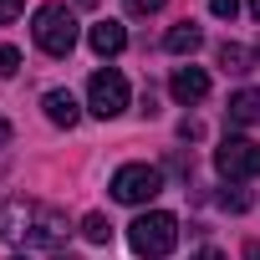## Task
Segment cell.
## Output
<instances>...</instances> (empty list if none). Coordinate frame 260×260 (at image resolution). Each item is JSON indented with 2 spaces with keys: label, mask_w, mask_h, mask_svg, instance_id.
Masks as SVG:
<instances>
[{
  "label": "cell",
  "mask_w": 260,
  "mask_h": 260,
  "mask_svg": "<svg viewBox=\"0 0 260 260\" xmlns=\"http://www.w3.org/2000/svg\"><path fill=\"white\" fill-rule=\"evenodd\" d=\"M158 189H164V174L153 164H122L112 174V199L117 204H148Z\"/></svg>",
  "instance_id": "obj_4"
},
{
  "label": "cell",
  "mask_w": 260,
  "mask_h": 260,
  "mask_svg": "<svg viewBox=\"0 0 260 260\" xmlns=\"http://www.w3.org/2000/svg\"><path fill=\"white\" fill-rule=\"evenodd\" d=\"M82 235H87L92 245H107V240H112V219H107V214H87V219H82Z\"/></svg>",
  "instance_id": "obj_12"
},
{
  "label": "cell",
  "mask_w": 260,
  "mask_h": 260,
  "mask_svg": "<svg viewBox=\"0 0 260 260\" xmlns=\"http://www.w3.org/2000/svg\"><path fill=\"white\" fill-rule=\"evenodd\" d=\"M255 61H260V46H255Z\"/></svg>",
  "instance_id": "obj_24"
},
{
  "label": "cell",
  "mask_w": 260,
  "mask_h": 260,
  "mask_svg": "<svg viewBox=\"0 0 260 260\" xmlns=\"http://www.w3.org/2000/svg\"><path fill=\"white\" fill-rule=\"evenodd\" d=\"M194 260H224V255H219V250H199Z\"/></svg>",
  "instance_id": "obj_19"
},
{
  "label": "cell",
  "mask_w": 260,
  "mask_h": 260,
  "mask_svg": "<svg viewBox=\"0 0 260 260\" xmlns=\"http://www.w3.org/2000/svg\"><path fill=\"white\" fill-rule=\"evenodd\" d=\"M31 36H36V46L46 56H72V46H77V16L67 6H41Z\"/></svg>",
  "instance_id": "obj_3"
},
{
  "label": "cell",
  "mask_w": 260,
  "mask_h": 260,
  "mask_svg": "<svg viewBox=\"0 0 260 260\" xmlns=\"http://www.w3.org/2000/svg\"><path fill=\"white\" fill-rule=\"evenodd\" d=\"M219 204H224V209H235V214H245V209H250V194H245V189H224V194H219Z\"/></svg>",
  "instance_id": "obj_14"
},
{
  "label": "cell",
  "mask_w": 260,
  "mask_h": 260,
  "mask_svg": "<svg viewBox=\"0 0 260 260\" xmlns=\"http://www.w3.org/2000/svg\"><path fill=\"white\" fill-rule=\"evenodd\" d=\"M87 41H92V51H97V56H117V51L127 46V31H122L117 21H97Z\"/></svg>",
  "instance_id": "obj_9"
},
{
  "label": "cell",
  "mask_w": 260,
  "mask_h": 260,
  "mask_svg": "<svg viewBox=\"0 0 260 260\" xmlns=\"http://www.w3.org/2000/svg\"><path fill=\"white\" fill-rule=\"evenodd\" d=\"M122 6L133 11V16H158V11L169 6V0H122Z\"/></svg>",
  "instance_id": "obj_15"
},
{
  "label": "cell",
  "mask_w": 260,
  "mask_h": 260,
  "mask_svg": "<svg viewBox=\"0 0 260 260\" xmlns=\"http://www.w3.org/2000/svg\"><path fill=\"white\" fill-rule=\"evenodd\" d=\"M245 260H260V245H245Z\"/></svg>",
  "instance_id": "obj_21"
},
{
  "label": "cell",
  "mask_w": 260,
  "mask_h": 260,
  "mask_svg": "<svg viewBox=\"0 0 260 260\" xmlns=\"http://www.w3.org/2000/svg\"><path fill=\"white\" fill-rule=\"evenodd\" d=\"M127 245H133L143 260H164L179 245V219L169 209H148V214H138L133 224H127Z\"/></svg>",
  "instance_id": "obj_2"
},
{
  "label": "cell",
  "mask_w": 260,
  "mask_h": 260,
  "mask_svg": "<svg viewBox=\"0 0 260 260\" xmlns=\"http://www.w3.org/2000/svg\"><path fill=\"white\" fill-rule=\"evenodd\" d=\"M87 107L97 112V117H117L122 107H127V77L122 72H92V82H87Z\"/></svg>",
  "instance_id": "obj_6"
},
{
  "label": "cell",
  "mask_w": 260,
  "mask_h": 260,
  "mask_svg": "<svg viewBox=\"0 0 260 260\" xmlns=\"http://www.w3.org/2000/svg\"><path fill=\"white\" fill-rule=\"evenodd\" d=\"M209 11H214L219 21H235V16H240V0H209Z\"/></svg>",
  "instance_id": "obj_17"
},
{
  "label": "cell",
  "mask_w": 260,
  "mask_h": 260,
  "mask_svg": "<svg viewBox=\"0 0 260 260\" xmlns=\"http://www.w3.org/2000/svg\"><path fill=\"white\" fill-rule=\"evenodd\" d=\"M16 67H21V51L16 46H0V77H16Z\"/></svg>",
  "instance_id": "obj_16"
},
{
  "label": "cell",
  "mask_w": 260,
  "mask_h": 260,
  "mask_svg": "<svg viewBox=\"0 0 260 260\" xmlns=\"http://www.w3.org/2000/svg\"><path fill=\"white\" fill-rule=\"evenodd\" d=\"M0 143H11V122L6 117H0Z\"/></svg>",
  "instance_id": "obj_20"
},
{
  "label": "cell",
  "mask_w": 260,
  "mask_h": 260,
  "mask_svg": "<svg viewBox=\"0 0 260 260\" xmlns=\"http://www.w3.org/2000/svg\"><path fill=\"white\" fill-rule=\"evenodd\" d=\"M11 260H31V255H11Z\"/></svg>",
  "instance_id": "obj_23"
},
{
  "label": "cell",
  "mask_w": 260,
  "mask_h": 260,
  "mask_svg": "<svg viewBox=\"0 0 260 260\" xmlns=\"http://www.w3.org/2000/svg\"><path fill=\"white\" fill-rule=\"evenodd\" d=\"M250 16H255V21H260V0H250Z\"/></svg>",
  "instance_id": "obj_22"
},
{
  "label": "cell",
  "mask_w": 260,
  "mask_h": 260,
  "mask_svg": "<svg viewBox=\"0 0 260 260\" xmlns=\"http://www.w3.org/2000/svg\"><path fill=\"white\" fill-rule=\"evenodd\" d=\"M199 46H204V31H199L194 21H179V26L164 36V51H174V56H194Z\"/></svg>",
  "instance_id": "obj_10"
},
{
  "label": "cell",
  "mask_w": 260,
  "mask_h": 260,
  "mask_svg": "<svg viewBox=\"0 0 260 260\" xmlns=\"http://www.w3.org/2000/svg\"><path fill=\"white\" fill-rule=\"evenodd\" d=\"M41 107H46V117H51L56 127H77V117H82L77 97H72V92H61V87H51V92L41 97Z\"/></svg>",
  "instance_id": "obj_8"
},
{
  "label": "cell",
  "mask_w": 260,
  "mask_h": 260,
  "mask_svg": "<svg viewBox=\"0 0 260 260\" xmlns=\"http://www.w3.org/2000/svg\"><path fill=\"white\" fill-rule=\"evenodd\" d=\"M169 92H174V102H184V107H189V102H204V97H209V77H204L199 67H179V72L169 77Z\"/></svg>",
  "instance_id": "obj_7"
},
{
  "label": "cell",
  "mask_w": 260,
  "mask_h": 260,
  "mask_svg": "<svg viewBox=\"0 0 260 260\" xmlns=\"http://www.w3.org/2000/svg\"><path fill=\"white\" fill-rule=\"evenodd\" d=\"M224 112H230V122H235V127H245V122H260V92H250V87H245V92H235Z\"/></svg>",
  "instance_id": "obj_11"
},
{
  "label": "cell",
  "mask_w": 260,
  "mask_h": 260,
  "mask_svg": "<svg viewBox=\"0 0 260 260\" xmlns=\"http://www.w3.org/2000/svg\"><path fill=\"white\" fill-rule=\"evenodd\" d=\"M21 11H26V0H0V26H11Z\"/></svg>",
  "instance_id": "obj_18"
},
{
  "label": "cell",
  "mask_w": 260,
  "mask_h": 260,
  "mask_svg": "<svg viewBox=\"0 0 260 260\" xmlns=\"http://www.w3.org/2000/svg\"><path fill=\"white\" fill-rule=\"evenodd\" d=\"M245 61H250V56H245V46H235V41H224V46H219V67H224V72H250Z\"/></svg>",
  "instance_id": "obj_13"
},
{
  "label": "cell",
  "mask_w": 260,
  "mask_h": 260,
  "mask_svg": "<svg viewBox=\"0 0 260 260\" xmlns=\"http://www.w3.org/2000/svg\"><path fill=\"white\" fill-rule=\"evenodd\" d=\"M214 169L224 174V179H260V143H250V138H224L219 148H214Z\"/></svg>",
  "instance_id": "obj_5"
},
{
  "label": "cell",
  "mask_w": 260,
  "mask_h": 260,
  "mask_svg": "<svg viewBox=\"0 0 260 260\" xmlns=\"http://www.w3.org/2000/svg\"><path fill=\"white\" fill-rule=\"evenodd\" d=\"M67 235V219L31 199H0V240L11 245H56Z\"/></svg>",
  "instance_id": "obj_1"
}]
</instances>
